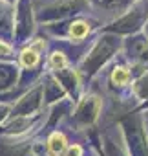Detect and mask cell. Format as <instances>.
<instances>
[{
    "label": "cell",
    "mask_w": 148,
    "mask_h": 156,
    "mask_svg": "<svg viewBox=\"0 0 148 156\" xmlns=\"http://www.w3.org/2000/svg\"><path fill=\"white\" fill-rule=\"evenodd\" d=\"M115 46H119V42L115 44V37L101 39L99 44L95 46V50L92 51V55L86 59V62H84V66H82V72L88 73V75L93 73V72H97V68L101 66V62H104V61L112 55V51L115 50Z\"/></svg>",
    "instance_id": "cell-1"
},
{
    "label": "cell",
    "mask_w": 148,
    "mask_h": 156,
    "mask_svg": "<svg viewBox=\"0 0 148 156\" xmlns=\"http://www.w3.org/2000/svg\"><path fill=\"white\" fill-rule=\"evenodd\" d=\"M148 15V2H139L133 9H130L119 22H115V31H121V33H128V31H135L141 24H143V20H144V17Z\"/></svg>",
    "instance_id": "cell-2"
},
{
    "label": "cell",
    "mask_w": 148,
    "mask_h": 156,
    "mask_svg": "<svg viewBox=\"0 0 148 156\" xmlns=\"http://www.w3.org/2000/svg\"><path fill=\"white\" fill-rule=\"evenodd\" d=\"M95 2H99L101 6H119L121 2H124V0H95Z\"/></svg>",
    "instance_id": "cell-8"
},
{
    "label": "cell",
    "mask_w": 148,
    "mask_h": 156,
    "mask_svg": "<svg viewBox=\"0 0 148 156\" xmlns=\"http://www.w3.org/2000/svg\"><path fill=\"white\" fill-rule=\"evenodd\" d=\"M112 81H113L115 85H119V87L126 85V83L130 81V72H128L126 68H123V66H117V68L113 70V73H112Z\"/></svg>",
    "instance_id": "cell-6"
},
{
    "label": "cell",
    "mask_w": 148,
    "mask_h": 156,
    "mask_svg": "<svg viewBox=\"0 0 148 156\" xmlns=\"http://www.w3.org/2000/svg\"><path fill=\"white\" fill-rule=\"evenodd\" d=\"M99 108H101V101L97 98H86L77 110V119H81L82 123H92L97 118Z\"/></svg>",
    "instance_id": "cell-3"
},
{
    "label": "cell",
    "mask_w": 148,
    "mask_h": 156,
    "mask_svg": "<svg viewBox=\"0 0 148 156\" xmlns=\"http://www.w3.org/2000/svg\"><path fill=\"white\" fill-rule=\"evenodd\" d=\"M39 62V51L35 48H26L22 53H20V64L24 68H31Z\"/></svg>",
    "instance_id": "cell-5"
},
{
    "label": "cell",
    "mask_w": 148,
    "mask_h": 156,
    "mask_svg": "<svg viewBox=\"0 0 148 156\" xmlns=\"http://www.w3.org/2000/svg\"><path fill=\"white\" fill-rule=\"evenodd\" d=\"M49 149H51L53 152H62V151L66 149V140H64V136L59 134V132H55V134L49 138Z\"/></svg>",
    "instance_id": "cell-7"
},
{
    "label": "cell",
    "mask_w": 148,
    "mask_h": 156,
    "mask_svg": "<svg viewBox=\"0 0 148 156\" xmlns=\"http://www.w3.org/2000/svg\"><path fill=\"white\" fill-rule=\"evenodd\" d=\"M9 53H11V48L0 41V55H9Z\"/></svg>",
    "instance_id": "cell-9"
},
{
    "label": "cell",
    "mask_w": 148,
    "mask_h": 156,
    "mask_svg": "<svg viewBox=\"0 0 148 156\" xmlns=\"http://www.w3.org/2000/svg\"><path fill=\"white\" fill-rule=\"evenodd\" d=\"M90 24L84 22V20H75V22H71L69 24V35L73 39H84L88 33H90Z\"/></svg>",
    "instance_id": "cell-4"
}]
</instances>
